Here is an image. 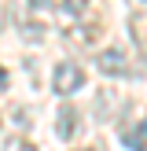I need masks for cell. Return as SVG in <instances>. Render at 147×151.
<instances>
[{
    "label": "cell",
    "mask_w": 147,
    "mask_h": 151,
    "mask_svg": "<svg viewBox=\"0 0 147 151\" xmlns=\"http://www.w3.org/2000/svg\"><path fill=\"white\" fill-rule=\"evenodd\" d=\"M29 7L41 15V11H48V7H51V0H29Z\"/></svg>",
    "instance_id": "7"
},
{
    "label": "cell",
    "mask_w": 147,
    "mask_h": 151,
    "mask_svg": "<svg viewBox=\"0 0 147 151\" xmlns=\"http://www.w3.org/2000/svg\"><path fill=\"white\" fill-rule=\"evenodd\" d=\"M99 70L103 74H110V78H136V74L129 70V52L121 48V44H114V48H107V52H99Z\"/></svg>",
    "instance_id": "2"
},
{
    "label": "cell",
    "mask_w": 147,
    "mask_h": 151,
    "mask_svg": "<svg viewBox=\"0 0 147 151\" xmlns=\"http://www.w3.org/2000/svg\"><path fill=\"white\" fill-rule=\"evenodd\" d=\"M77 129H81L77 107L63 103V107H59V118H55V137H59V140H74V137H77Z\"/></svg>",
    "instance_id": "3"
},
{
    "label": "cell",
    "mask_w": 147,
    "mask_h": 151,
    "mask_svg": "<svg viewBox=\"0 0 147 151\" xmlns=\"http://www.w3.org/2000/svg\"><path fill=\"white\" fill-rule=\"evenodd\" d=\"M7 81H11V78H7V70H4V66H0V92H4V88H7Z\"/></svg>",
    "instance_id": "8"
},
{
    "label": "cell",
    "mask_w": 147,
    "mask_h": 151,
    "mask_svg": "<svg viewBox=\"0 0 147 151\" xmlns=\"http://www.w3.org/2000/svg\"><path fill=\"white\" fill-rule=\"evenodd\" d=\"M85 7H88V0H63V15H74V19H77Z\"/></svg>",
    "instance_id": "5"
},
{
    "label": "cell",
    "mask_w": 147,
    "mask_h": 151,
    "mask_svg": "<svg viewBox=\"0 0 147 151\" xmlns=\"http://www.w3.org/2000/svg\"><path fill=\"white\" fill-rule=\"evenodd\" d=\"M81 85H85V74H81L77 63H59L55 66V74H51V88H55L59 96H74Z\"/></svg>",
    "instance_id": "1"
},
{
    "label": "cell",
    "mask_w": 147,
    "mask_h": 151,
    "mask_svg": "<svg viewBox=\"0 0 147 151\" xmlns=\"http://www.w3.org/2000/svg\"><path fill=\"white\" fill-rule=\"evenodd\" d=\"M19 151H37V147H33V144H22V147H19Z\"/></svg>",
    "instance_id": "9"
},
{
    "label": "cell",
    "mask_w": 147,
    "mask_h": 151,
    "mask_svg": "<svg viewBox=\"0 0 147 151\" xmlns=\"http://www.w3.org/2000/svg\"><path fill=\"white\" fill-rule=\"evenodd\" d=\"M121 140H125V147H132V151H147V122H140L136 129L125 133Z\"/></svg>",
    "instance_id": "4"
},
{
    "label": "cell",
    "mask_w": 147,
    "mask_h": 151,
    "mask_svg": "<svg viewBox=\"0 0 147 151\" xmlns=\"http://www.w3.org/2000/svg\"><path fill=\"white\" fill-rule=\"evenodd\" d=\"M22 37H26V41H41V37H44V26H29V22H26V26H22Z\"/></svg>",
    "instance_id": "6"
}]
</instances>
